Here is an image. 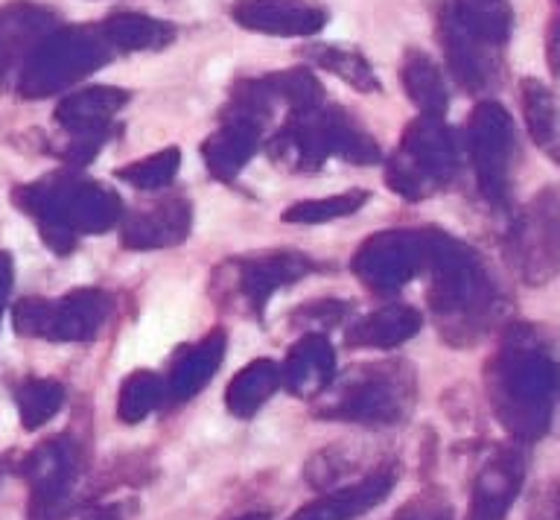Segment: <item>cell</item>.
<instances>
[{
	"instance_id": "obj_1",
	"label": "cell",
	"mask_w": 560,
	"mask_h": 520,
	"mask_svg": "<svg viewBox=\"0 0 560 520\" xmlns=\"http://www.w3.org/2000/svg\"><path fill=\"white\" fill-rule=\"evenodd\" d=\"M12 203L35 220L42 240L56 255H68L79 238L103 234L122 220L117 190L70 173H52L33 185L15 187Z\"/></svg>"
},
{
	"instance_id": "obj_2",
	"label": "cell",
	"mask_w": 560,
	"mask_h": 520,
	"mask_svg": "<svg viewBox=\"0 0 560 520\" xmlns=\"http://www.w3.org/2000/svg\"><path fill=\"white\" fill-rule=\"evenodd\" d=\"M558 380L549 354L525 343L523 334L511 336L490 366V395L508 430L520 439H537L549 424Z\"/></svg>"
},
{
	"instance_id": "obj_3",
	"label": "cell",
	"mask_w": 560,
	"mask_h": 520,
	"mask_svg": "<svg viewBox=\"0 0 560 520\" xmlns=\"http://www.w3.org/2000/svg\"><path fill=\"white\" fill-rule=\"evenodd\" d=\"M423 266L429 269V304L441 319V331L455 343L472 319L490 308V284L479 257L444 231H423Z\"/></svg>"
},
{
	"instance_id": "obj_4",
	"label": "cell",
	"mask_w": 560,
	"mask_h": 520,
	"mask_svg": "<svg viewBox=\"0 0 560 520\" xmlns=\"http://www.w3.org/2000/svg\"><path fill=\"white\" fill-rule=\"evenodd\" d=\"M318 397H322V404L315 406L318 418L385 427V424H400L409 415L415 401V380L402 362H368L345 374L330 392H322Z\"/></svg>"
},
{
	"instance_id": "obj_5",
	"label": "cell",
	"mask_w": 560,
	"mask_h": 520,
	"mask_svg": "<svg viewBox=\"0 0 560 520\" xmlns=\"http://www.w3.org/2000/svg\"><path fill=\"white\" fill-rule=\"evenodd\" d=\"M112 45L100 27H56L26 56L18 77V94L44 100L61 94L112 59Z\"/></svg>"
},
{
	"instance_id": "obj_6",
	"label": "cell",
	"mask_w": 560,
	"mask_h": 520,
	"mask_svg": "<svg viewBox=\"0 0 560 520\" xmlns=\"http://www.w3.org/2000/svg\"><path fill=\"white\" fill-rule=\"evenodd\" d=\"M458 173V143L441 117L420 115L385 161V185L402 199H427Z\"/></svg>"
},
{
	"instance_id": "obj_7",
	"label": "cell",
	"mask_w": 560,
	"mask_h": 520,
	"mask_svg": "<svg viewBox=\"0 0 560 520\" xmlns=\"http://www.w3.org/2000/svg\"><path fill=\"white\" fill-rule=\"evenodd\" d=\"M30 485V520H65L77 511V485L82 476V444L73 436L42 441L21 462Z\"/></svg>"
},
{
	"instance_id": "obj_8",
	"label": "cell",
	"mask_w": 560,
	"mask_h": 520,
	"mask_svg": "<svg viewBox=\"0 0 560 520\" xmlns=\"http://www.w3.org/2000/svg\"><path fill=\"white\" fill-rule=\"evenodd\" d=\"M350 269L371 292L392 296L423 269V231H380L353 252Z\"/></svg>"
},
{
	"instance_id": "obj_9",
	"label": "cell",
	"mask_w": 560,
	"mask_h": 520,
	"mask_svg": "<svg viewBox=\"0 0 560 520\" xmlns=\"http://www.w3.org/2000/svg\"><path fill=\"white\" fill-rule=\"evenodd\" d=\"M514 252L528 284H546L560 273V190L546 187L532 199L514 229Z\"/></svg>"
},
{
	"instance_id": "obj_10",
	"label": "cell",
	"mask_w": 560,
	"mask_h": 520,
	"mask_svg": "<svg viewBox=\"0 0 560 520\" xmlns=\"http://www.w3.org/2000/svg\"><path fill=\"white\" fill-rule=\"evenodd\" d=\"M511 152H514V129L508 112L497 103H479L470 117V155L481 194L490 203L505 199Z\"/></svg>"
},
{
	"instance_id": "obj_11",
	"label": "cell",
	"mask_w": 560,
	"mask_h": 520,
	"mask_svg": "<svg viewBox=\"0 0 560 520\" xmlns=\"http://www.w3.org/2000/svg\"><path fill=\"white\" fill-rule=\"evenodd\" d=\"M231 19L262 36L310 38L324 30L327 10L313 0H236Z\"/></svg>"
},
{
	"instance_id": "obj_12",
	"label": "cell",
	"mask_w": 560,
	"mask_h": 520,
	"mask_svg": "<svg viewBox=\"0 0 560 520\" xmlns=\"http://www.w3.org/2000/svg\"><path fill=\"white\" fill-rule=\"evenodd\" d=\"M108 313H112V299H108V292L96 290V287H79L56 301L47 299L42 339L91 343L103 331Z\"/></svg>"
},
{
	"instance_id": "obj_13",
	"label": "cell",
	"mask_w": 560,
	"mask_h": 520,
	"mask_svg": "<svg viewBox=\"0 0 560 520\" xmlns=\"http://www.w3.org/2000/svg\"><path fill=\"white\" fill-rule=\"evenodd\" d=\"M129 103V91L114 85H91L68 94L56 106V124L77 141H108L117 112Z\"/></svg>"
},
{
	"instance_id": "obj_14",
	"label": "cell",
	"mask_w": 560,
	"mask_h": 520,
	"mask_svg": "<svg viewBox=\"0 0 560 520\" xmlns=\"http://www.w3.org/2000/svg\"><path fill=\"white\" fill-rule=\"evenodd\" d=\"M192 226V208L184 196H173L158 203L155 208L135 211L126 217L120 229V243L131 252L178 246L187 240Z\"/></svg>"
},
{
	"instance_id": "obj_15",
	"label": "cell",
	"mask_w": 560,
	"mask_h": 520,
	"mask_svg": "<svg viewBox=\"0 0 560 520\" xmlns=\"http://www.w3.org/2000/svg\"><path fill=\"white\" fill-rule=\"evenodd\" d=\"M336 380V351L330 339L318 331H310L289 348L287 360L280 366V383L289 395L318 397Z\"/></svg>"
},
{
	"instance_id": "obj_16",
	"label": "cell",
	"mask_w": 560,
	"mask_h": 520,
	"mask_svg": "<svg viewBox=\"0 0 560 520\" xmlns=\"http://www.w3.org/2000/svg\"><path fill=\"white\" fill-rule=\"evenodd\" d=\"M56 15L47 7L15 0L0 10V82L18 71L50 30H56Z\"/></svg>"
},
{
	"instance_id": "obj_17",
	"label": "cell",
	"mask_w": 560,
	"mask_h": 520,
	"mask_svg": "<svg viewBox=\"0 0 560 520\" xmlns=\"http://www.w3.org/2000/svg\"><path fill=\"white\" fill-rule=\"evenodd\" d=\"M315 264L301 252H269V255L245 257L236 264V284L254 313H262L266 301L287 284L301 281L310 275Z\"/></svg>"
},
{
	"instance_id": "obj_18",
	"label": "cell",
	"mask_w": 560,
	"mask_h": 520,
	"mask_svg": "<svg viewBox=\"0 0 560 520\" xmlns=\"http://www.w3.org/2000/svg\"><path fill=\"white\" fill-rule=\"evenodd\" d=\"M394 483H397L394 471H374L359 483L315 497L306 506H301L289 520H357L376 509L394 492Z\"/></svg>"
},
{
	"instance_id": "obj_19",
	"label": "cell",
	"mask_w": 560,
	"mask_h": 520,
	"mask_svg": "<svg viewBox=\"0 0 560 520\" xmlns=\"http://www.w3.org/2000/svg\"><path fill=\"white\" fill-rule=\"evenodd\" d=\"M228 334L222 327H213L208 336H201L199 343L187 345L178 351L173 360L170 378H166V401L173 404H184L208 386L213 374L219 371L222 360H225Z\"/></svg>"
},
{
	"instance_id": "obj_20",
	"label": "cell",
	"mask_w": 560,
	"mask_h": 520,
	"mask_svg": "<svg viewBox=\"0 0 560 520\" xmlns=\"http://www.w3.org/2000/svg\"><path fill=\"white\" fill-rule=\"evenodd\" d=\"M269 155L280 167L298 170V173H313L330 159L327 143H324L322 124H318V108L313 112H292L283 129L269 141Z\"/></svg>"
},
{
	"instance_id": "obj_21",
	"label": "cell",
	"mask_w": 560,
	"mask_h": 520,
	"mask_svg": "<svg viewBox=\"0 0 560 520\" xmlns=\"http://www.w3.org/2000/svg\"><path fill=\"white\" fill-rule=\"evenodd\" d=\"M520 483H523V459L511 450L497 453L481 467L476 479L467 520H505V511L514 502Z\"/></svg>"
},
{
	"instance_id": "obj_22",
	"label": "cell",
	"mask_w": 560,
	"mask_h": 520,
	"mask_svg": "<svg viewBox=\"0 0 560 520\" xmlns=\"http://www.w3.org/2000/svg\"><path fill=\"white\" fill-rule=\"evenodd\" d=\"M423 325V316L409 304H388L374 313H368L365 319H359L357 325L348 327L345 343L353 348H397L406 339L418 334Z\"/></svg>"
},
{
	"instance_id": "obj_23",
	"label": "cell",
	"mask_w": 560,
	"mask_h": 520,
	"mask_svg": "<svg viewBox=\"0 0 560 520\" xmlns=\"http://www.w3.org/2000/svg\"><path fill=\"white\" fill-rule=\"evenodd\" d=\"M318 124H322L324 143L330 155H339L341 161L357 164V167H371L383 161V150L376 147L374 138L345 108H318Z\"/></svg>"
},
{
	"instance_id": "obj_24",
	"label": "cell",
	"mask_w": 560,
	"mask_h": 520,
	"mask_svg": "<svg viewBox=\"0 0 560 520\" xmlns=\"http://www.w3.org/2000/svg\"><path fill=\"white\" fill-rule=\"evenodd\" d=\"M112 50L140 54V50H164L175 42V27L166 21L149 19L140 12H114L100 24Z\"/></svg>"
},
{
	"instance_id": "obj_25",
	"label": "cell",
	"mask_w": 560,
	"mask_h": 520,
	"mask_svg": "<svg viewBox=\"0 0 560 520\" xmlns=\"http://www.w3.org/2000/svg\"><path fill=\"white\" fill-rule=\"evenodd\" d=\"M280 386V366L275 360H252L236 371L225 389L228 413L236 418H252Z\"/></svg>"
},
{
	"instance_id": "obj_26",
	"label": "cell",
	"mask_w": 560,
	"mask_h": 520,
	"mask_svg": "<svg viewBox=\"0 0 560 520\" xmlns=\"http://www.w3.org/2000/svg\"><path fill=\"white\" fill-rule=\"evenodd\" d=\"M441 12L488 47L505 45L511 33V10L505 0H446Z\"/></svg>"
},
{
	"instance_id": "obj_27",
	"label": "cell",
	"mask_w": 560,
	"mask_h": 520,
	"mask_svg": "<svg viewBox=\"0 0 560 520\" xmlns=\"http://www.w3.org/2000/svg\"><path fill=\"white\" fill-rule=\"evenodd\" d=\"M400 82L411 103L423 115L444 117L446 106H450V94H446L444 77H441L435 62L423 50H409V54L402 56Z\"/></svg>"
},
{
	"instance_id": "obj_28",
	"label": "cell",
	"mask_w": 560,
	"mask_h": 520,
	"mask_svg": "<svg viewBox=\"0 0 560 520\" xmlns=\"http://www.w3.org/2000/svg\"><path fill=\"white\" fill-rule=\"evenodd\" d=\"M523 112L534 143L560 164V108L540 80H523Z\"/></svg>"
},
{
	"instance_id": "obj_29",
	"label": "cell",
	"mask_w": 560,
	"mask_h": 520,
	"mask_svg": "<svg viewBox=\"0 0 560 520\" xmlns=\"http://www.w3.org/2000/svg\"><path fill=\"white\" fill-rule=\"evenodd\" d=\"M257 85H260V91L271 100V103L280 100V103H287L292 112H313V108L322 106L324 100L322 82L315 80V73L306 71V68L269 73V77L257 80Z\"/></svg>"
},
{
	"instance_id": "obj_30",
	"label": "cell",
	"mask_w": 560,
	"mask_h": 520,
	"mask_svg": "<svg viewBox=\"0 0 560 520\" xmlns=\"http://www.w3.org/2000/svg\"><path fill=\"white\" fill-rule=\"evenodd\" d=\"M306 59L324 71L336 73L339 80H345L350 89L362 91V94H374L380 91V80H376L374 68L368 62L365 56L350 50V47H336V45H315L306 50Z\"/></svg>"
},
{
	"instance_id": "obj_31",
	"label": "cell",
	"mask_w": 560,
	"mask_h": 520,
	"mask_svg": "<svg viewBox=\"0 0 560 520\" xmlns=\"http://www.w3.org/2000/svg\"><path fill=\"white\" fill-rule=\"evenodd\" d=\"M18 415L24 430H38L47 421H52L65 406V386L50 378H30L15 389Z\"/></svg>"
},
{
	"instance_id": "obj_32",
	"label": "cell",
	"mask_w": 560,
	"mask_h": 520,
	"mask_svg": "<svg viewBox=\"0 0 560 520\" xmlns=\"http://www.w3.org/2000/svg\"><path fill=\"white\" fill-rule=\"evenodd\" d=\"M164 397L166 383L155 371H131L129 378L122 380L120 395H117V418L122 424H140L164 404Z\"/></svg>"
},
{
	"instance_id": "obj_33",
	"label": "cell",
	"mask_w": 560,
	"mask_h": 520,
	"mask_svg": "<svg viewBox=\"0 0 560 520\" xmlns=\"http://www.w3.org/2000/svg\"><path fill=\"white\" fill-rule=\"evenodd\" d=\"M365 203V190L353 187V190H345V194L289 205L287 211H283V222H292V226H322V222L341 220V217H353L357 211H362Z\"/></svg>"
},
{
	"instance_id": "obj_34",
	"label": "cell",
	"mask_w": 560,
	"mask_h": 520,
	"mask_svg": "<svg viewBox=\"0 0 560 520\" xmlns=\"http://www.w3.org/2000/svg\"><path fill=\"white\" fill-rule=\"evenodd\" d=\"M178 167H182V150L166 147V150L152 152L147 159L131 161V164L117 170L114 176L135 187V190H161V187L173 185V178L178 176Z\"/></svg>"
},
{
	"instance_id": "obj_35",
	"label": "cell",
	"mask_w": 560,
	"mask_h": 520,
	"mask_svg": "<svg viewBox=\"0 0 560 520\" xmlns=\"http://www.w3.org/2000/svg\"><path fill=\"white\" fill-rule=\"evenodd\" d=\"M345 313H348V304H341V301H313L295 319L304 322V327H330L339 325Z\"/></svg>"
},
{
	"instance_id": "obj_36",
	"label": "cell",
	"mask_w": 560,
	"mask_h": 520,
	"mask_svg": "<svg viewBox=\"0 0 560 520\" xmlns=\"http://www.w3.org/2000/svg\"><path fill=\"white\" fill-rule=\"evenodd\" d=\"M558 3V12H555V19L549 24V36H546V59H549L551 71L560 73V0Z\"/></svg>"
},
{
	"instance_id": "obj_37",
	"label": "cell",
	"mask_w": 560,
	"mask_h": 520,
	"mask_svg": "<svg viewBox=\"0 0 560 520\" xmlns=\"http://www.w3.org/2000/svg\"><path fill=\"white\" fill-rule=\"evenodd\" d=\"M12 281H15L12 255H9V252H0V319H3V310H7L9 292H12Z\"/></svg>"
},
{
	"instance_id": "obj_38",
	"label": "cell",
	"mask_w": 560,
	"mask_h": 520,
	"mask_svg": "<svg viewBox=\"0 0 560 520\" xmlns=\"http://www.w3.org/2000/svg\"><path fill=\"white\" fill-rule=\"evenodd\" d=\"M85 520H122V515L114 506H108V509H94V511H88Z\"/></svg>"
},
{
	"instance_id": "obj_39",
	"label": "cell",
	"mask_w": 560,
	"mask_h": 520,
	"mask_svg": "<svg viewBox=\"0 0 560 520\" xmlns=\"http://www.w3.org/2000/svg\"><path fill=\"white\" fill-rule=\"evenodd\" d=\"M236 520H271L269 511H252V515H243V518Z\"/></svg>"
}]
</instances>
